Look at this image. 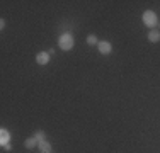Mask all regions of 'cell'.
I'll use <instances>...</instances> for the list:
<instances>
[{
	"instance_id": "1",
	"label": "cell",
	"mask_w": 160,
	"mask_h": 153,
	"mask_svg": "<svg viewBox=\"0 0 160 153\" xmlns=\"http://www.w3.org/2000/svg\"><path fill=\"white\" fill-rule=\"evenodd\" d=\"M58 44H60V48H62L63 51H68V49H72V48H73V44H75L73 36H72L70 32L62 34V36H60V39H58Z\"/></svg>"
},
{
	"instance_id": "2",
	"label": "cell",
	"mask_w": 160,
	"mask_h": 153,
	"mask_svg": "<svg viewBox=\"0 0 160 153\" xmlns=\"http://www.w3.org/2000/svg\"><path fill=\"white\" fill-rule=\"evenodd\" d=\"M157 14L153 12V10H145L143 12V24L147 26V27H155L157 26Z\"/></svg>"
},
{
	"instance_id": "3",
	"label": "cell",
	"mask_w": 160,
	"mask_h": 153,
	"mask_svg": "<svg viewBox=\"0 0 160 153\" xmlns=\"http://www.w3.org/2000/svg\"><path fill=\"white\" fill-rule=\"evenodd\" d=\"M49 58H51V55H49L48 51H41L36 55V61L38 65H48L49 63Z\"/></svg>"
},
{
	"instance_id": "4",
	"label": "cell",
	"mask_w": 160,
	"mask_h": 153,
	"mask_svg": "<svg viewBox=\"0 0 160 153\" xmlns=\"http://www.w3.org/2000/svg\"><path fill=\"white\" fill-rule=\"evenodd\" d=\"M97 46H99V51H101L102 55H109V53L112 51V46H111L109 41H101Z\"/></svg>"
},
{
	"instance_id": "5",
	"label": "cell",
	"mask_w": 160,
	"mask_h": 153,
	"mask_svg": "<svg viewBox=\"0 0 160 153\" xmlns=\"http://www.w3.org/2000/svg\"><path fill=\"white\" fill-rule=\"evenodd\" d=\"M0 143H2V145L10 143V133L7 131L5 128H2V129H0Z\"/></svg>"
},
{
	"instance_id": "6",
	"label": "cell",
	"mask_w": 160,
	"mask_h": 153,
	"mask_svg": "<svg viewBox=\"0 0 160 153\" xmlns=\"http://www.w3.org/2000/svg\"><path fill=\"white\" fill-rule=\"evenodd\" d=\"M39 150L41 153H51V143L49 141H39Z\"/></svg>"
},
{
	"instance_id": "7",
	"label": "cell",
	"mask_w": 160,
	"mask_h": 153,
	"mask_svg": "<svg viewBox=\"0 0 160 153\" xmlns=\"http://www.w3.org/2000/svg\"><path fill=\"white\" fill-rule=\"evenodd\" d=\"M148 41H150V43H158L160 41V31H150V32H148Z\"/></svg>"
},
{
	"instance_id": "8",
	"label": "cell",
	"mask_w": 160,
	"mask_h": 153,
	"mask_svg": "<svg viewBox=\"0 0 160 153\" xmlns=\"http://www.w3.org/2000/svg\"><path fill=\"white\" fill-rule=\"evenodd\" d=\"M26 148H28V150H32L34 146H36V145H39V141L36 140V138L34 136H31V138H28V140H26Z\"/></svg>"
},
{
	"instance_id": "9",
	"label": "cell",
	"mask_w": 160,
	"mask_h": 153,
	"mask_svg": "<svg viewBox=\"0 0 160 153\" xmlns=\"http://www.w3.org/2000/svg\"><path fill=\"white\" fill-rule=\"evenodd\" d=\"M34 138H36L38 141H44V140H46V133H44V131H36V133H34Z\"/></svg>"
},
{
	"instance_id": "10",
	"label": "cell",
	"mask_w": 160,
	"mask_h": 153,
	"mask_svg": "<svg viewBox=\"0 0 160 153\" xmlns=\"http://www.w3.org/2000/svg\"><path fill=\"white\" fill-rule=\"evenodd\" d=\"M87 44H90V46H94V44H99V41H97V37L94 36V34H90L89 37H87Z\"/></svg>"
},
{
	"instance_id": "11",
	"label": "cell",
	"mask_w": 160,
	"mask_h": 153,
	"mask_svg": "<svg viewBox=\"0 0 160 153\" xmlns=\"http://www.w3.org/2000/svg\"><path fill=\"white\" fill-rule=\"evenodd\" d=\"M2 148L5 151H12V143H7V145H2Z\"/></svg>"
}]
</instances>
